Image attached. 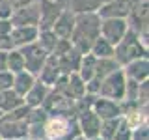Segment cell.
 <instances>
[{"label":"cell","instance_id":"2","mask_svg":"<svg viewBox=\"0 0 149 140\" xmlns=\"http://www.w3.org/2000/svg\"><path fill=\"white\" fill-rule=\"evenodd\" d=\"M101 32L102 37L106 41H110L112 45L119 43L123 39V36L127 34V22L121 17H104V21L101 22Z\"/></svg>","mask_w":149,"mask_h":140},{"label":"cell","instance_id":"3","mask_svg":"<svg viewBox=\"0 0 149 140\" xmlns=\"http://www.w3.org/2000/svg\"><path fill=\"white\" fill-rule=\"evenodd\" d=\"M62 2H52V0H41V9H39V21L43 22L45 28L52 26L58 15L62 13Z\"/></svg>","mask_w":149,"mask_h":140},{"label":"cell","instance_id":"1","mask_svg":"<svg viewBox=\"0 0 149 140\" xmlns=\"http://www.w3.org/2000/svg\"><path fill=\"white\" fill-rule=\"evenodd\" d=\"M101 32V21L95 13L86 11L80 13L77 19H74V26H73V37H74V43L80 45L84 41H88V45H93V41L97 39Z\"/></svg>","mask_w":149,"mask_h":140},{"label":"cell","instance_id":"5","mask_svg":"<svg viewBox=\"0 0 149 140\" xmlns=\"http://www.w3.org/2000/svg\"><path fill=\"white\" fill-rule=\"evenodd\" d=\"M37 37V30L34 26H17L11 34V39L17 45H30Z\"/></svg>","mask_w":149,"mask_h":140},{"label":"cell","instance_id":"4","mask_svg":"<svg viewBox=\"0 0 149 140\" xmlns=\"http://www.w3.org/2000/svg\"><path fill=\"white\" fill-rule=\"evenodd\" d=\"M73 26H74V17L71 15L69 11H62L58 15V19L54 21V34L56 36H60V37H67V36H71V32H73Z\"/></svg>","mask_w":149,"mask_h":140},{"label":"cell","instance_id":"7","mask_svg":"<svg viewBox=\"0 0 149 140\" xmlns=\"http://www.w3.org/2000/svg\"><path fill=\"white\" fill-rule=\"evenodd\" d=\"M0 2H4V0H0Z\"/></svg>","mask_w":149,"mask_h":140},{"label":"cell","instance_id":"6","mask_svg":"<svg viewBox=\"0 0 149 140\" xmlns=\"http://www.w3.org/2000/svg\"><path fill=\"white\" fill-rule=\"evenodd\" d=\"M11 9H21V8H26L32 4V0H8Z\"/></svg>","mask_w":149,"mask_h":140}]
</instances>
